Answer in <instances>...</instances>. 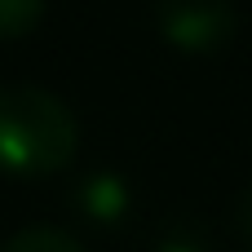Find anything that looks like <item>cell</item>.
Listing matches in <instances>:
<instances>
[{
	"label": "cell",
	"instance_id": "6da1fadb",
	"mask_svg": "<svg viewBox=\"0 0 252 252\" xmlns=\"http://www.w3.org/2000/svg\"><path fill=\"white\" fill-rule=\"evenodd\" d=\"M80 151L75 111L44 84H0V173L53 177Z\"/></svg>",
	"mask_w": 252,
	"mask_h": 252
},
{
	"label": "cell",
	"instance_id": "7a4b0ae2",
	"mask_svg": "<svg viewBox=\"0 0 252 252\" xmlns=\"http://www.w3.org/2000/svg\"><path fill=\"white\" fill-rule=\"evenodd\" d=\"M151 13L159 35L190 58L226 49L239 31L235 0H151Z\"/></svg>",
	"mask_w": 252,
	"mask_h": 252
},
{
	"label": "cell",
	"instance_id": "3957f363",
	"mask_svg": "<svg viewBox=\"0 0 252 252\" xmlns=\"http://www.w3.org/2000/svg\"><path fill=\"white\" fill-rule=\"evenodd\" d=\"M71 204L93 226H120L133 213V190L120 173H89V177H80Z\"/></svg>",
	"mask_w": 252,
	"mask_h": 252
},
{
	"label": "cell",
	"instance_id": "277c9868",
	"mask_svg": "<svg viewBox=\"0 0 252 252\" xmlns=\"http://www.w3.org/2000/svg\"><path fill=\"white\" fill-rule=\"evenodd\" d=\"M0 252H89L71 230L62 226H22L18 235H9Z\"/></svg>",
	"mask_w": 252,
	"mask_h": 252
},
{
	"label": "cell",
	"instance_id": "5b68a950",
	"mask_svg": "<svg viewBox=\"0 0 252 252\" xmlns=\"http://www.w3.org/2000/svg\"><path fill=\"white\" fill-rule=\"evenodd\" d=\"M49 0H0V40H22L40 27Z\"/></svg>",
	"mask_w": 252,
	"mask_h": 252
},
{
	"label": "cell",
	"instance_id": "8992f818",
	"mask_svg": "<svg viewBox=\"0 0 252 252\" xmlns=\"http://www.w3.org/2000/svg\"><path fill=\"white\" fill-rule=\"evenodd\" d=\"M155 252H208V239H204V230L195 221H177V226H168L159 235Z\"/></svg>",
	"mask_w": 252,
	"mask_h": 252
},
{
	"label": "cell",
	"instance_id": "52a82bcc",
	"mask_svg": "<svg viewBox=\"0 0 252 252\" xmlns=\"http://www.w3.org/2000/svg\"><path fill=\"white\" fill-rule=\"evenodd\" d=\"M235 230H239L244 252H252V186L239 195V204H235Z\"/></svg>",
	"mask_w": 252,
	"mask_h": 252
}]
</instances>
